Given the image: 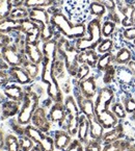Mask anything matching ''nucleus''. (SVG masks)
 I'll return each instance as SVG.
<instances>
[{"instance_id": "f257e3e1", "label": "nucleus", "mask_w": 135, "mask_h": 151, "mask_svg": "<svg viewBox=\"0 0 135 151\" xmlns=\"http://www.w3.org/2000/svg\"><path fill=\"white\" fill-rule=\"evenodd\" d=\"M51 25L58 30L62 36L72 40H77V39L83 38L85 32H86V26L84 24H73L71 21L68 19L66 15L60 12L56 13L50 17Z\"/></svg>"}, {"instance_id": "f03ea898", "label": "nucleus", "mask_w": 135, "mask_h": 151, "mask_svg": "<svg viewBox=\"0 0 135 151\" xmlns=\"http://www.w3.org/2000/svg\"><path fill=\"white\" fill-rule=\"evenodd\" d=\"M86 31L89 35V38L86 39L83 37L75 40V47L79 52L84 50H94L103 40L101 32V19L95 18L89 21Z\"/></svg>"}, {"instance_id": "7ed1b4c3", "label": "nucleus", "mask_w": 135, "mask_h": 151, "mask_svg": "<svg viewBox=\"0 0 135 151\" xmlns=\"http://www.w3.org/2000/svg\"><path fill=\"white\" fill-rule=\"evenodd\" d=\"M62 7L66 11L69 20L73 24H84L89 15L91 0H64Z\"/></svg>"}, {"instance_id": "20e7f679", "label": "nucleus", "mask_w": 135, "mask_h": 151, "mask_svg": "<svg viewBox=\"0 0 135 151\" xmlns=\"http://www.w3.org/2000/svg\"><path fill=\"white\" fill-rule=\"evenodd\" d=\"M39 105V96L34 92H27L24 94L23 105L18 115V123L21 125H27L30 122L32 115Z\"/></svg>"}, {"instance_id": "39448f33", "label": "nucleus", "mask_w": 135, "mask_h": 151, "mask_svg": "<svg viewBox=\"0 0 135 151\" xmlns=\"http://www.w3.org/2000/svg\"><path fill=\"white\" fill-rule=\"evenodd\" d=\"M1 58L11 67H22L27 60L24 53L20 52L14 44L1 48Z\"/></svg>"}, {"instance_id": "423d86ee", "label": "nucleus", "mask_w": 135, "mask_h": 151, "mask_svg": "<svg viewBox=\"0 0 135 151\" xmlns=\"http://www.w3.org/2000/svg\"><path fill=\"white\" fill-rule=\"evenodd\" d=\"M116 7L119 12L123 15V19L121 20V25L124 28L134 26V16H135V6L134 4L129 3L127 0H115Z\"/></svg>"}, {"instance_id": "0eeeda50", "label": "nucleus", "mask_w": 135, "mask_h": 151, "mask_svg": "<svg viewBox=\"0 0 135 151\" xmlns=\"http://www.w3.org/2000/svg\"><path fill=\"white\" fill-rule=\"evenodd\" d=\"M114 99V92L109 88H103L99 91L97 96V100L95 102V114L102 113L104 111H108L109 106Z\"/></svg>"}, {"instance_id": "6e6552de", "label": "nucleus", "mask_w": 135, "mask_h": 151, "mask_svg": "<svg viewBox=\"0 0 135 151\" xmlns=\"http://www.w3.org/2000/svg\"><path fill=\"white\" fill-rule=\"evenodd\" d=\"M75 92V96H76V102L78 104V107L79 109L82 111L83 115H85L87 118H93L95 117V103L93 102V100L89 99V98H85L83 95H82L81 91L79 90V87L75 88L74 90Z\"/></svg>"}, {"instance_id": "1a4fd4ad", "label": "nucleus", "mask_w": 135, "mask_h": 151, "mask_svg": "<svg viewBox=\"0 0 135 151\" xmlns=\"http://www.w3.org/2000/svg\"><path fill=\"white\" fill-rule=\"evenodd\" d=\"M31 121H32L33 126L40 129L43 132H47L50 130L51 124H50L49 119L47 118V114L44 107H38L36 109L34 114L32 115Z\"/></svg>"}, {"instance_id": "9d476101", "label": "nucleus", "mask_w": 135, "mask_h": 151, "mask_svg": "<svg viewBox=\"0 0 135 151\" xmlns=\"http://www.w3.org/2000/svg\"><path fill=\"white\" fill-rule=\"evenodd\" d=\"M79 90L81 91L82 95L85 98L91 99L97 93V83H96L95 76H89L85 79L81 80L78 83Z\"/></svg>"}, {"instance_id": "9b49d317", "label": "nucleus", "mask_w": 135, "mask_h": 151, "mask_svg": "<svg viewBox=\"0 0 135 151\" xmlns=\"http://www.w3.org/2000/svg\"><path fill=\"white\" fill-rule=\"evenodd\" d=\"M25 56L28 60L36 65H40L44 60V53L41 51L38 44H29L26 43L25 46Z\"/></svg>"}, {"instance_id": "f8f14e48", "label": "nucleus", "mask_w": 135, "mask_h": 151, "mask_svg": "<svg viewBox=\"0 0 135 151\" xmlns=\"http://www.w3.org/2000/svg\"><path fill=\"white\" fill-rule=\"evenodd\" d=\"M124 137V127H123L122 124H117L110 131L105 133L104 136H103L102 140H101V142L104 145H109L111 143L115 142V141L122 140Z\"/></svg>"}, {"instance_id": "ddd939ff", "label": "nucleus", "mask_w": 135, "mask_h": 151, "mask_svg": "<svg viewBox=\"0 0 135 151\" xmlns=\"http://www.w3.org/2000/svg\"><path fill=\"white\" fill-rule=\"evenodd\" d=\"M96 117H97L98 121L101 123V125H102L104 128H112V127L116 126V125L119 124V123H117L119 118H117L116 116H115L110 109L98 114V115H96Z\"/></svg>"}, {"instance_id": "4468645a", "label": "nucleus", "mask_w": 135, "mask_h": 151, "mask_svg": "<svg viewBox=\"0 0 135 151\" xmlns=\"http://www.w3.org/2000/svg\"><path fill=\"white\" fill-rule=\"evenodd\" d=\"M98 60H99V55L95 50H84V51H80L77 55V62L80 65L85 64L89 65L91 68H95L97 66Z\"/></svg>"}, {"instance_id": "2eb2a0df", "label": "nucleus", "mask_w": 135, "mask_h": 151, "mask_svg": "<svg viewBox=\"0 0 135 151\" xmlns=\"http://www.w3.org/2000/svg\"><path fill=\"white\" fill-rule=\"evenodd\" d=\"M71 143V136L68 131L56 130L54 132V146L58 150H66Z\"/></svg>"}, {"instance_id": "dca6fc26", "label": "nucleus", "mask_w": 135, "mask_h": 151, "mask_svg": "<svg viewBox=\"0 0 135 151\" xmlns=\"http://www.w3.org/2000/svg\"><path fill=\"white\" fill-rule=\"evenodd\" d=\"M89 132V120L85 115L79 116V126H78V140L81 143H87Z\"/></svg>"}, {"instance_id": "f3484780", "label": "nucleus", "mask_w": 135, "mask_h": 151, "mask_svg": "<svg viewBox=\"0 0 135 151\" xmlns=\"http://www.w3.org/2000/svg\"><path fill=\"white\" fill-rule=\"evenodd\" d=\"M89 134L93 140L101 141L104 136V127L98 121L97 117L89 118Z\"/></svg>"}, {"instance_id": "a211bd4d", "label": "nucleus", "mask_w": 135, "mask_h": 151, "mask_svg": "<svg viewBox=\"0 0 135 151\" xmlns=\"http://www.w3.org/2000/svg\"><path fill=\"white\" fill-rule=\"evenodd\" d=\"M133 50L129 47H124L117 50L116 54L114 55V65L117 66H125L131 60H133Z\"/></svg>"}, {"instance_id": "6ab92c4d", "label": "nucleus", "mask_w": 135, "mask_h": 151, "mask_svg": "<svg viewBox=\"0 0 135 151\" xmlns=\"http://www.w3.org/2000/svg\"><path fill=\"white\" fill-rule=\"evenodd\" d=\"M9 75L21 85H28L32 80L26 73V71L23 69V67H11L9 70Z\"/></svg>"}, {"instance_id": "aec40b11", "label": "nucleus", "mask_w": 135, "mask_h": 151, "mask_svg": "<svg viewBox=\"0 0 135 151\" xmlns=\"http://www.w3.org/2000/svg\"><path fill=\"white\" fill-rule=\"evenodd\" d=\"M49 117L53 122L60 123L64 118L66 117V111L64 109V104L62 102H55V104L52 105L51 109H50V114Z\"/></svg>"}, {"instance_id": "412c9836", "label": "nucleus", "mask_w": 135, "mask_h": 151, "mask_svg": "<svg viewBox=\"0 0 135 151\" xmlns=\"http://www.w3.org/2000/svg\"><path fill=\"white\" fill-rule=\"evenodd\" d=\"M20 29V21L13 20L9 17L0 19V33L7 35L11 31H16Z\"/></svg>"}, {"instance_id": "4be33fe9", "label": "nucleus", "mask_w": 135, "mask_h": 151, "mask_svg": "<svg viewBox=\"0 0 135 151\" xmlns=\"http://www.w3.org/2000/svg\"><path fill=\"white\" fill-rule=\"evenodd\" d=\"M57 46L58 41L56 39H52V40L45 42L44 46H43V53H44L45 58H49L53 62L57 55Z\"/></svg>"}, {"instance_id": "5701e85b", "label": "nucleus", "mask_w": 135, "mask_h": 151, "mask_svg": "<svg viewBox=\"0 0 135 151\" xmlns=\"http://www.w3.org/2000/svg\"><path fill=\"white\" fill-rule=\"evenodd\" d=\"M4 94L11 100L20 102L21 100H23V98H24L25 93L23 92V90L21 89L19 86L13 83V85H9L4 88Z\"/></svg>"}, {"instance_id": "b1692460", "label": "nucleus", "mask_w": 135, "mask_h": 151, "mask_svg": "<svg viewBox=\"0 0 135 151\" xmlns=\"http://www.w3.org/2000/svg\"><path fill=\"white\" fill-rule=\"evenodd\" d=\"M113 64H114V55L112 52H108V53L101 54V56H99L96 68L98 71L104 72L108 67H110Z\"/></svg>"}, {"instance_id": "393cba45", "label": "nucleus", "mask_w": 135, "mask_h": 151, "mask_svg": "<svg viewBox=\"0 0 135 151\" xmlns=\"http://www.w3.org/2000/svg\"><path fill=\"white\" fill-rule=\"evenodd\" d=\"M24 134L28 137V138H30L34 143H38V145L42 142V140L44 139V137L46 136L45 132L41 131L40 129H38L36 127L31 126V125H28V126L25 127L24 128Z\"/></svg>"}, {"instance_id": "a878e982", "label": "nucleus", "mask_w": 135, "mask_h": 151, "mask_svg": "<svg viewBox=\"0 0 135 151\" xmlns=\"http://www.w3.org/2000/svg\"><path fill=\"white\" fill-rule=\"evenodd\" d=\"M19 109V102L18 101H6L3 103L2 105V117L4 118H9V117H13L14 115L18 113Z\"/></svg>"}, {"instance_id": "bb28decb", "label": "nucleus", "mask_w": 135, "mask_h": 151, "mask_svg": "<svg viewBox=\"0 0 135 151\" xmlns=\"http://www.w3.org/2000/svg\"><path fill=\"white\" fill-rule=\"evenodd\" d=\"M54 3H56L55 0H25L23 6H25L26 9H36V7H47L53 5Z\"/></svg>"}, {"instance_id": "cd10ccee", "label": "nucleus", "mask_w": 135, "mask_h": 151, "mask_svg": "<svg viewBox=\"0 0 135 151\" xmlns=\"http://www.w3.org/2000/svg\"><path fill=\"white\" fill-rule=\"evenodd\" d=\"M116 76L117 78L121 80V82L125 83V85H131L133 79V74L129 71V69L127 67H116Z\"/></svg>"}, {"instance_id": "c85d7f7f", "label": "nucleus", "mask_w": 135, "mask_h": 151, "mask_svg": "<svg viewBox=\"0 0 135 151\" xmlns=\"http://www.w3.org/2000/svg\"><path fill=\"white\" fill-rule=\"evenodd\" d=\"M28 17H29V9H27L25 6L13 7L11 14H9V18L17 21H21L23 19L28 18Z\"/></svg>"}, {"instance_id": "c756f323", "label": "nucleus", "mask_w": 135, "mask_h": 151, "mask_svg": "<svg viewBox=\"0 0 135 151\" xmlns=\"http://www.w3.org/2000/svg\"><path fill=\"white\" fill-rule=\"evenodd\" d=\"M115 30H116V23L113 21L106 20L101 24V32L104 39H110Z\"/></svg>"}, {"instance_id": "7c9ffc66", "label": "nucleus", "mask_w": 135, "mask_h": 151, "mask_svg": "<svg viewBox=\"0 0 135 151\" xmlns=\"http://www.w3.org/2000/svg\"><path fill=\"white\" fill-rule=\"evenodd\" d=\"M64 109H66V115L71 116H79V107L77 102L75 101L74 97L68 96L64 100Z\"/></svg>"}, {"instance_id": "2f4dec72", "label": "nucleus", "mask_w": 135, "mask_h": 151, "mask_svg": "<svg viewBox=\"0 0 135 151\" xmlns=\"http://www.w3.org/2000/svg\"><path fill=\"white\" fill-rule=\"evenodd\" d=\"M107 13V9L103 4L99 2H96V1H91V5H89V14L91 15L96 16L97 18L101 19L103 18Z\"/></svg>"}, {"instance_id": "473e14b6", "label": "nucleus", "mask_w": 135, "mask_h": 151, "mask_svg": "<svg viewBox=\"0 0 135 151\" xmlns=\"http://www.w3.org/2000/svg\"><path fill=\"white\" fill-rule=\"evenodd\" d=\"M111 40L113 42V48H115L116 50H120L121 48H124V47H127V42L125 40L124 36H123V30H115L114 33L111 37Z\"/></svg>"}, {"instance_id": "72a5a7b5", "label": "nucleus", "mask_w": 135, "mask_h": 151, "mask_svg": "<svg viewBox=\"0 0 135 151\" xmlns=\"http://www.w3.org/2000/svg\"><path fill=\"white\" fill-rule=\"evenodd\" d=\"M25 41L29 44H38L39 41H41V26L38 25L32 30L25 35Z\"/></svg>"}, {"instance_id": "f704fd0d", "label": "nucleus", "mask_w": 135, "mask_h": 151, "mask_svg": "<svg viewBox=\"0 0 135 151\" xmlns=\"http://www.w3.org/2000/svg\"><path fill=\"white\" fill-rule=\"evenodd\" d=\"M22 67L31 79H36V78L39 76V65L33 64V63H31L30 60H26Z\"/></svg>"}, {"instance_id": "c9c22d12", "label": "nucleus", "mask_w": 135, "mask_h": 151, "mask_svg": "<svg viewBox=\"0 0 135 151\" xmlns=\"http://www.w3.org/2000/svg\"><path fill=\"white\" fill-rule=\"evenodd\" d=\"M97 52L100 54H105L111 52L113 49V42L111 39H103L99 45L97 46Z\"/></svg>"}, {"instance_id": "e433bc0d", "label": "nucleus", "mask_w": 135, "mask_h": 151, "mask_svg": "<svg viewBox=\"0 0 135 151\" xmlns=\"http://www.w3.org/2000/svg\"><path fill=\"white\" fill-rule=\"evenodd\" d=\"M11 9H13L11 0H0V19L9 17Z\"/></svg>"}, {"instance_id": "4c0bfd02", "label": "nucleus", "mask_w": 135, "mask_h": 151, "mask_svg": "<svg viewBox=\"0 0 135 151\" xmlns=\"http://www.w3.org/2000/svg\"><path fill=\"white\" fill-rule=\"evenodd\" d=\"M5 147L7 151H20L19 140L14 134H9L5 138Z\"/></svg>"}, {"instance_id": "58836bf2", "label": "nucleus", "mask_w": 135, "mask_h": 151, "mask_svg": "<svg viewBox=\"0 0 135 151\" xmlns=\"http://www.w3.org/2000/svg\"><path fill=\"white\" fill-rule=\"evenodd\" d=\"M38 25H39L38 23H36L34 21L30 20L29 18L23 19V20L20 21V29H19V31L25 36L26 33H28L30 30H32V29L36 26H38Z\"/></svg>"}, {"instance_id": "ea45409f", "label": "nucleus", "mask_w": 135, "mask_h": 151, "mask_svg": "<svg viewBox=\"0 0 135 151\" xmlns=\"http://www.w3.org/2000/svg\"><path fill=\"white\" fill-rule=\"evenodd\" d=\"M115 76H116V66L114 64L111 65L110 67H108L106 70L104 71V76H103V81L109 85L114 80Z\"/></svg>"}, {"instance_id": "a19ab883", "label": "nucleus", "mask_w": 135, "mask_h": 151, "mask_svg": "<svg viewBox=\"0 0 135 151\" xmlns=\"http://www.w3.org/2000/svg\"><path fill=\"white\" fill-rule=\"evenodd\" d=\"M33 141L27 136L23 134L20 139H19V145H20V150L21 151H30L31 149L34 147L33 145Z\"/></svg>"}, {"instance_id": "79ce46f5", "label": "nucleus", "mask_w": 135, "mask_h": 151, "mask_svg": "<svg viewBox=\"0 0 135 151\" xmlns=\"http://www.w3.org/2000/svg\"><path fill=\"white\" fill-rule=\"evenodd\" d=\"M39 146L41 147L43 151H54V140L49 136H45L44 139L42 140V142L39 144Z\"/></svg>"}, {"instance_id": "37998d69", "label": "nucleus", "mask_w": 135, "mask_h": 151, "mask_svg": "<svg viewBox=\"0 0 135 151\" xmlns=\"http://www.w3.org/2000/svg\"><path fill=\"white\" fill-rule=\"evenodd\" d=\"M89 70H91V67H89V65H85V64L80 65L77 70V73H76V76H75L76 79L78 80V82L86 78V76L89 75Z\"/></svg>"}, {"instance_id": "c03bdc74", "label": "nucleus", "mask_w": 135, "mask_h": 151, "mask_svg": "<svg viewBox=\"0 0 135 151\" xmlns=\"http://www.w3.org/2000/svg\"><path fill=\"white\" fill-rule=\"evenodd\" d=\"M111 111L119 119H124L126 118V109H125L124 105L120 102H116L114 104L111 105Z\"/></svg>"}, {"instance_id": "a18cd8bd", "label": "nucleus", "mask_w": 135, "mask_h": 151, "mask_svg": "<svg viewBox=\"0 0 135 151\" xmlns=\"http://www.w3.org/2000/svg\"><path fill=\"white\" fill-rule=\"evenodd\" d=\"M123 36H124L127 44L129 42H132L133 47L135 48V26L123 29Z\"/></svg>"}, {"instance_id": "49530a36", "label": "nucleus", "mask_w": 135, "mask_h": 151, "mask_svg": "<svg viewBox=\"0 0 135 151\" xmlns=\"http://www.w3.org/2000/svg\"><path fill=\"white\" fill-rule=\"evenodd\" d=\"M84 151H102L101 147V141L91 140L86 143V147Z\"/></svg>"}, {"instance_id": "de8ad7c7", "label": "nucleus", "mask_w": 135, "mask_h": 151, "mask_svg": "<svg viewBox=\"0 0 135 151\" xmlns=\"http://www.w3.org/2000/svg\"><path fill=\"white\" fill-rule=\"evenodd\" d=\"M91 1H96V2H99L101 4H103L107 9L108 12L116 11V3H115V0H91Z\"/></svg>"}, {"instance_id": "09e8293b", "label": "nucleus", "mask_w": 135, "mask_h": 151, "mask_svg": "<svg viewBox=\"0 0 135 151\" xmlns=\"http://www.w3.org/2000/svg\"><path fill=\"white\" fill-rule=\"evenodd\" d=\"M64 151H84L82 144L79 140H74L70 143V145L68 146V148Z\"/></svg>"}, {"instance_id": "8fccbe9b", "label": "nucleus", "mask_w": 135, "mask_h": 151, "mask_svg": "<svg viewBox=\"0 0 135 151\" xmlns=\"http://www.w3.org/2000/svg\"><path fill=\"white\" fill-rule=\"evenodd\" d=\"M124 107L127 113H129V114L135 113V99H133V98H127V99L125 100Z\"/></svg>"}, {"instance_id": "3c124183", "label": "nucleus", "mask_w": 135, "mask_h": 151, "mask_svg": "<svg viewBox=\"0 0 135 151\" xmlns=\"http://www.w3.org/2000/svg\"><path fill=\"white\" fill-rule=\"evenodd\" d=\"M120 151H135V146L132 143L128 142L126 140H123V144L121 147Z\"/></svg>"}, {"instance_id": "603ef678", "label": "nucleus", "mask_w": 135, "mask_h": 151, "mask_svg": "<svg viewBox=\"0 0 135 151\" xmlns=\"http://www.w3.org/2000/svg\"><path fill=\"white\" fill-rule=\"evenodd\" d=\"M9 44H11V38L9 35L0 33V48H3Z\"/></svg>"}, {"instance_id": "864d4df0", "label": "nucleus", "mask_w": 135, "mask_h": 151, "mask_svg": "<svg viewBox=\"0 0 135 151\" xmlns=\"http://www.w3.org/2000/svg\"><path fill=\"white\" fill-rule=\"evenodd\" d=\"M107 20L113 21V22L116 23V24H119V23H120V24H121L120 16H119V14L116 13V11L109 12V14H108V18H107Z\"/></svg>"}, {"instance_id": "5fc2aeb1", "label": "nucleus", "mask_w": 135, "mask_h": 151, "mask_svg": "<svg viewBox=\"0 0 135 151\" xmlns=\"http://www.w3.org/2000/svg\"><path fill=\"white\" fill-rule=\"evenodd\" d=\"M9 76L6 72L0 71V86L6 85L7 82H9Z\"/></svg>"}, {"instance_id": "6e6d98bb", "label": "nucleus", "mask_w": 135, "mask_h": 151, "mask_svg": "<svg viewBox=\"0 0 135 151\" xmlns=\"http://www.w3.org/2000/svg\"><path fill=\"white\" fill-rule=\"evenodd\" d=\"M127 68H128L129 71L133 74V76H135V60H131L130 62L127 64Z\"/></svg>"}, {"instance_id": "4d7b16f0", "label": "nucleus", "mask_w": 135, "mask_h": 151, "mask_svg": "<svg viewBox=\"0 0 135 151\" xmlns=\"http://www.w3.org/2000/svg\"><path fill=\"white\" fill-rule=\"evenodd\" d=\"M5 143V140L3 139V132L0 130V148L3 146V144Z\"/></svg>"}, {"instance_id": "13d9d810", "label": "nucleus", "mask_w": 135, "mask_h": 151, "mask_svg": "<svg viewBox=\"0 0 135 151\" xmlns=\"http://www.w3.org/2000/svg\"><path fill=\"white\" fill-rule=\"evenodd\" d=\"M30 151H43L42 149H41V147L39 146V145H36V146H34L32 149H31Z\"/></svg>"}, {"instance_id": "bf43d9fd", "label": "nucleus", "mask_w": 135, "mask_h": 151, "mask_svg": "<svg viewBox=\"0 0 135 151\" xmlns=\"http://www.w3.org/2000/svg\"><path fill=\"white\" fill-rule=\"evenodd\" d=\"M132 119L135 121V113H133V114H132Z\"/></svg>"}, {"instance_id": "052dcab7", "label": "nucleus", "mask_w": 135, "mask_h": 151, "mask_svg": "<svg viewBox=\"0 0 135 151\" xmlns=\"http://www.w3.org/2000/svg\"><path fill=\"white\" fill-rule=\"evenodd\" d=\"M55 1H56V2H58V3H61L64 0H55Z\"/></svg>"}, {"instance_id": "680f3d73", "label": "nucleus", "mask_w": 135, "mask_h": 151, "mask_svg": "<svg viewBox=\"0 0 135 151\" xmlns=\"http://www.w3.org/2000/svg\"><path fill=\"white\" fill-rule=\"evenodd\" d=\"M134 26H135V16H134Z\"/></svg>"}]
</instances>
